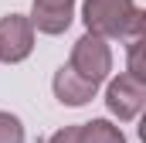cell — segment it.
<instances>
[{
	"mask_svg": "<svg viewBox=\"0 0 146 143\" xmlns=\"http://www.w3.org/2000/svg\"><path fill=\"white\" fill-rule=\"evenodd\" d=\"M68 65H72L78 75L92 78V82H106L109 72H112V51H109V44H106V37L85 31V34L75 41L72 61H68Z\"/></svg>",
	"mask_w": 146,
	"mask_h": 143,
	"instance_id": "2",
	"label": "cell"
},
{
	"mask_svg": "<svg viewBox=\"0 0 146 143\" xmlns=\"http://www.w3.org/2000/svg\"><path fill=\"white\" fill-rule=\"evenodd\" d=\"M0 143H24V123L14 112H0Z\"/></svg>",
	"mask_w": 146,
	"mask_h": 143,
	"instance_id": "8",
	"label": "cell"
},
{
	"mask_svg": "<svg viewBox=\"0 0 146 143\" xmlns=\"http://www.w3.org/2000/svg\"><path fill=\"white\" fill-rule=\"evenodd\" d=\"M78 143H126V136L109 119H92L78 126Z\"/></svg>",
	"mask_w": 146,
	"mask_h": 143,
	"instance_id": "7",
	"label": "cell"
},
{
	"mask_svg": "<svg viewBox=\"0 0 146 143\" xmlns=\"http://www.w3.org/2000/svg\"><path fill=\"white\" fill-rule=\"evenodd\" d=\"M82 21L99 37H133L143 34L146 14L136 7V0H85Z\"/></svg>",
	"mask_w": 146,
	"mask_h": 143,
	"instance_id": "1",
	"label": "cell"
},
{
	"mask_svg": "<svg viewBox=\"0 0 146 143\" xmlns=\"http://www.w3.org/2000/svg\"><path fill=\"white\" fill-rule=\"evenodd\" d=\"M48 143H78V126H65V130H58V133H51Z\"/></svg>",
	"mask_w": 146,
	"mask_h": 143,
	"instance_id": "9",
	"label": "cell"
},
{
	"mask_svg": "<svg viewBox=\"0 0 146 143\" xmlns=\"http://www.w3.org/2000/svg\"><path fill=\"white\" fill-rule=\"evenodd\" d=\"M34 51V24L24 14L0 17V61L17 65Z\"/></svg>",
	"mask_w": 146,
	"mask_h": 143,
	"instance_id": "4",
	"label": "cell"
},
{
	"mask_svg": "<svg viewBox=\"0 0 146 143\" xmlns=\"http://www.w3.org/2000/svg\"><path fill=\"white\" fill-rule=\"evenodd\" d=\"M106 106L112 116H119V123L136 119L146 106V78H136L129 72H122L119 78H112L106 89Z\"/></svg>",
	"mask_w": 146,
	"mask_h": 143,
	"instance_id": "3",
	"label": "cell"
},
{
	"mask_svg": "<svg viewBox=\"0 0 146 143\" xmlns=\"http://www.w3.org/2000/svg\"><path fill=\"white\" fill-rule=\"evenodd\" d=\"M75 17V0H34L31 24L41 34H65Z\"/></svg>",
	"mask_w": 146,
	"mask_h": 143,
	"instance_id": "6",
	"label": "cell"
},
{
	"mask_svg": "<svg viewBox=\"0 0 146 143\" xmlns=\"http://www.w3.org/2000/svg\"><path fill=\"white\" fill-rule=\"evenodd\" d=\"M51 89H54V96H58V102H61V106H85V102H92V99H95L99 82H92V78L78 75L72 65H61V68L54 72Z\"/></svg>",
	"mask_w": 146,
	"mask_h": 143,
	"instance_id": "5",
	"label": "cell"
}]
</instances>
